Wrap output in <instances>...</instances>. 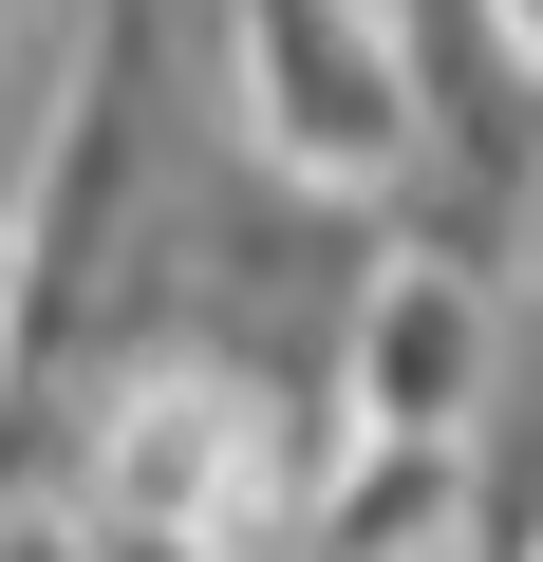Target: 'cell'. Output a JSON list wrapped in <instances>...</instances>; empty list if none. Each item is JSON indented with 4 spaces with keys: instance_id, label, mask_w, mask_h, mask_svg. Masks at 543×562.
Returning a JSON list of instances; mask_svg holds the SVG:
<instances>
[{
    "instance_id": "cell-3",
    "label": "cell",
    "mask_w": 543,
    "mask_h": 562,
    "mask_svg": "<svg viewBox=\"0 0 543 562\" xmlns=\"http://www.w3.org/2000/svg\"><path fill=\"white\" fill-rule=\"evenodd\" d=\"M0 562H94V525L76 506H0Z\"/></svg>"
},
{
    "instance_id": "cell-1",
    "label": "cell",
    "mask_w": 543,
    "mask_h": 562,
    "mask_svg": "<svg viewBox=\"0 0 543 562\" xmlns=\"http://www.w3.org/2000/svg\"><path fill=\"white\" fill-rule=\"evenodd\" d=\"M225 132L301 188L412 206L431 169V38L412 0H225Z\"/></svg>"
},
{
    "instance_id": "cell-2",
    "label": "cell",
    "mask_w": 543,
    "mask_h": 562,
    "mask_svg": "<svg viewBox=\"0 0 543 562\" xmlns=\"http://www.w3.org/2000/svg\"><path fill=\"white\" fill-rule=\"evenodd\" d=\"M487 394H506V281H487V262L394 244L375 319H357V394H338V431H394V450H487Z\"/></svg>"
}]
</instances>
